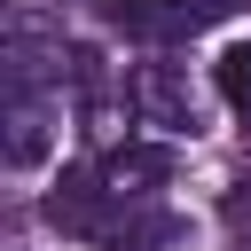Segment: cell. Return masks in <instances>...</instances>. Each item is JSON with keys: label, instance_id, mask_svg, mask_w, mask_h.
<instances>
[{"label": "cell", "instance_id": "cell-1", "mask_svg": "<svg viewBox=\"0 0 251 251\" xmlns=\"http://www.w3.org/2000/svg\"><path fill=\"white\" fill-rule=\"evenodd\" d=\"M39 212H47L63 235H86V243H102V251H165V243H180V220H173L165 204L110 196L94 165H71V173L47 188Z\"/></svg>", "mask_w": 251, "mask_h": 251}, {"label": "cell", "instance_id": "cell-2", "mask_svg": "<svg viewBox=\"0 0 251 251\" xmlns=\"http://www.w3.org/2000/svg\"><path fill=\"white\" fill-rule=\"evenodd\" d=\"M220 16H235V0H110V31L149 39V47H180Z\"/></svg>", "mask_w": 251, "mask_h": 251}, {"label": "cell", "instance_id": "cell-3", "mask_svg": "<svg viewBox=\"0 0 251 251\" xmlns=\"http://www.w3.org/2000/svg\"><path fill=\"white\" fill-rule=\"evenodd\" d=\"M126 110L141 118V126H157V133H196L204 118H196V94H188V71L180 63H141L133 78H126Z\"/></svg>", "mask_w": 251, "mask_h": 251}, {"label": "cell", "instance_id": "cell-4", "mask_svg": "<svg viewBox=\"0 0 251 251\" xmlns=\"http://www.w3.org/2000/svg\"><path fill=\"white\" fill-rule=\"evenodd\" d=\"M102 188L110 196H133V204H157V188L173 180V141H110L94 157Z\"/></svg>", "mask_w": 251, "mask_h": 251}, {"label": "cell", "instance_id": "cell-5", "mask_svg": "<svg viewBox=\"0 0 251 251\" xmlns=\"http://www.w3.org/2000/svg\"><path fill=\"white\" fill-rule=\"evenodd\" d=\"M47 149H55V94L47 86H8V141H0L8 173H31Z\"/></svg>", "mask_w": 251, "mask_h": 251}, {"label": "cell", "instance_id": "cell-6", "mask_svg": "<svg viewBox=\"0 0 251 251\" xmlns=\"http://www.w3.org/2000/svg\"><path fill=\"white\" fill-rule=\"evenodd\" d=\"M212 78H220V102H227L235 118H251V39H235V47L212 63Z\"/></svg>", "mask_w": 251, "mask_h": 251}, {"label": "cell", "instance_id": "cell-7", "mask_svg": "<svg viewBox=\"0 0 251 251\" xmlns=\"http://www.w3.org/2000/svg\"><path fill=\"white\" fill-rule=\"evenodd\" d=\"M220 227H227L235 243H251V173H243V180L220 196Z\"/></svg>", "mask_w": 251, "mask_h": 251}]
</instances>
